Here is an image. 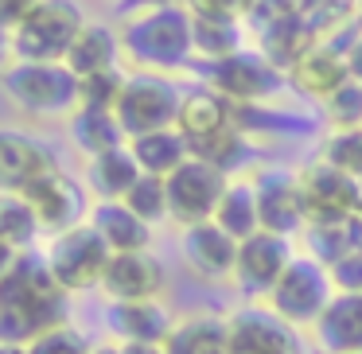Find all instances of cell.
Wrapping results in <instances>:
<instances>
[{"label":"cell","mask_w":362,"mask_h":354,"mask_svg":"<svg viewBox=\"0 0 362 354\" xmlns=\"http://www.w3.org/2000/svg\"><path fill=\"white\" fill-rule=\"evenodd\" d=\"M66 323V292L51 276L47 257L20 253L0 281V343L32 346L40 335Z\"/></svg>","instance_id":"1"},{"label":"cell","mask_w":362,"mask_h":354,"mask_svg":"<svg viewBox=\"0 0 362 354\" xmlns=\"http://www.w3.org/2000/svg\"><path fill=\"white\" fill-rule=\"evenodd\" d=\"M121 55L144 74H172L195 63V16L187 4H156L148 12L125 16Z\"/></svg>","instance_id":"2"},{"label":"cell","mask_w":362,"mask_h":354,"mask_svg":"<svg viewBox=\"0 0 362 354\" xmlns=\"http://www.w3.org/2000/svg\"><path fill=\"white\" fill-rule=\"evenodd\" d=\"M0 90L20 113L66 117L82 110V78L66 63H12L0 74Z\"/></svg>","instance_id":"3"},{"label":"cell","mask_w":362,"mask_h":354,"mask_svg":"<svg viewBox=\"0 0 362 354\" xmlns=\"http://www.w3.org/2000/svg\"><path fill=\"white\" fill-rule=\"evenodd\" d=\"M86 24L78 0H40L24 24L12 28V51L20 63H66Z\"/></svg>","instance_id":"4"},{"label":"cell","mask_w":362,"mask_h":354,"mask_svg":"<svg viewBox=\"0 0 362 354\" xmlns=\"http://www.w3.org/2000/svg\"><path fill=\"white\" fill-rule=\"evenodd\" d=\"M110 261H113V249L105 245V237L98 234L90 222H78V226L55 234V242H51V249H47L51 276L59 281V288H63L66 296H71V292L102 288Z\"/></svg>","instance_id":"5"},{"label":"cell","mask_w":362,"mask_h":354,"mask_svg":"<svg viewBox=\"0 0 362 354\" xmlns=\"http://www.w3.org/2000/svg\"><path fill=\"white\" fill-rule=\"evenodd\" d=\"M180 105L183 94L175 90V82L168 74H129L125 90L117 98V121L125 129V136H144V133H160V129H175L180 121Z\"/></svg>","instance_id":"6"},{"label":"cell","mask_w":362,"mask_h":354,"mask_svg":"<svg viewBox=\"0 0 362 354\" xmlns=\"http://www.w3.org/2000/svg\"><path fill=\"white\" fill-rule=\"evenodd\" d=\"M203 74L206 86L234 105H269L288 86V74L269 63L261 51H238L222 63H203Z\"/></svg>","instance_id":"7"},{"label":"cell","mask_w":362,"mask_h":354,"mask_svg":"<svg viewBox=\"0 0 362 354\" xmlns=\"http://www.w3.org/2000/svg\"><path fill=\"white\" fill-rule=\"evenodd\" d=\"M335 281L331 269L315 257H292V265L284 269V276L276 281V288L269 292V312H276L284 323H315L323 315V307L335 296Z\"/></svg>","instance_id":"8"},{"label":"cell","mask_w":362,"mask_h":354,"mask_svg":"<svg viewBox=\"0 0 362 354\" xmlns=\"http://www.w3.org/2000/svg\"><path fill=\"white\" fill-rule=\"evenodd\" d=\"M230 187V175L218 172L214 164L191 156L183 167H175L168 175V211L180 226H199V222H211L218 211L222 195Z\"/></svg>","instance_id":"9"},{"label":"cell","mask_w":362,"mask_h":354,"mask_svg":"<svg viewBox=\"0 0 362 354\" xmlns=\"http://www.w3.org/2000/svg\"><path fill=\"white\" fill-rule=\"evenodd\" d=\"M300 191H304V206H308V226L343 222L362 211V183L354 175L331 167L327 160L300 167Z\"/></svg>","instance_id":"10"},{"label":"cell","mask_w":362,"mask_h":354,"mask_svg":"<svg viewBox=\"0 0 362 354\" xmlns=\"http://www.w3.org/2000/svg\"><path fill=\"white\" fill-rule=\"evenodd\" d=\"M253 187H257L261 230L281 234V237H292L296 230H308V206H304V191H300V172L265 167V172L253 175Z\"/></svg>","instance_id":"11"},{"label":"cell","mask_w":362,"mask_h":354,"mask_svg":"<svg viewBox=\"0 0 362 354\" xmlns=\"http://www.w3.org/2000/svg\"><path fill=\"white\" fill-rule=\"evenodd\" d=\"M351 82V59H346L339 35H327V40H315L296 63L288 66V86L296 94L312 98V102H327L335 90H343Z\"/></svg>","instance_id":"12"},{"label":"cell","mask_w":362,"mask_h":354,"mask_svg":"<svg viewBox=\"0 0 362 354\" xmlns=\"http://www.w3.org/2000/svg\"><path fill=\"white\" fill-rule=\"evenodd\" d=\"M292 237L269 234V230H257L253 237H245L238 245V269L234 281L245 296H269L276 288V281L284 276V269L292 265Z\"/></svg>","instance_id":"13"},{"label":"cell","mask_w":362,"mask_h":354,"mask_svg":"<svg viewBox=\"0 0 362 354\" xmlns=\"http://www.w3.org/2000/svg\"><path fill=\"white\" fill-rule=\"evenodd\" d=\"M55 167L59 160L43 141L20 129H0V195H24L40 175Z\"/></svg>","instance_id":"14"},{"label":"cell","mask_w":362,"mask_h":354,"mask_svg":"<svg viewBox=\"0 0 362 354\" xmlns=\"http://www.w3.org/2000/svg\"><path fill=\"white\" fill-rule=\"evenodd\" d=\"M164 281H168V273L156 253H148V249L113 253L102 292L110 296V304H141V300H160Z\"/></svg>","instance_id":"15"},{"label":"cell","mask_w":362,"mask_h":354,"mask_svg":"<svg viewBox=\"0 0 362 354\" xmlns=\"http://www.w3.org/2000/svg\"><path fill=\"white\" fill-rule=\"evenodd\" d=\"M238 245L218 222H199V226H183L180 234V253L187 269L199 281H230L238 269Z\"/></svg>","instance_id":"16"},{"label":"cell","mask_w":362,"mask_h":354,"mask_svg":"<svg viewBox=\"0 0 362 354\" xmlns=\"http://www.w3.org/2000/svg\"><path fill=\"white\" fill-rule=\"evenodd\" d=\"M230 354H300L296 331L269 307H242L230 315Z\"/></svg>","instance_id":"17"},{"label":"cell","mask_w":362,"mask_h":354,"mask_svg":"<svg viewBox=\"0 0 362 354\" xmlns=\"http://www.w3.org/2000/svg\"><path fill=\"white\" fill-rule=\"evenodd\" d=\"M24 199L32 203L40 226H43V230H55V234L78 226L82 211H86V195H82V187L63 172V167L40 175V179H35L32 187L24 191Z\"/></svg>","instance_id":"18"},{"label":"cell","mask_w":362,"mask_h":354,"mask_svg":"<svg viewBox=\"0 0 362 354\" xmlns=\"http://www.w3.org/2000/svg\"><path fill=\"white\" fill-rule=\"evenodd\" d=\"M238 105L226 102V98L218 94V90L211 86H195L183 94V105H180V121H175V129H180L183 136H187V144L195 148V144L211 141V136L226 133V129H234Z\"/></svg>","instance_id":"19"},{"label":"cell","mask_w":362,"mask_h":354,"mask_svg":"<svg viewBox=\"0 0 362 354\" xmlns=\"http://www.w3.org/2000/svg\"><path fill=\"white\" fill-rule=\"evenodd\" d=\"M312 327L323 354H362V292H335Z\"/></svg>","instance_id":"20"},{"label":"cell","mask_w":362,"mask_h":354,"mask_svg":"<svg viewBox=\"0 0 362 354\" xmlns=\"http://www.w3.org/2000/svg\"><path fill=\"white\" fill-rule=\"evenodd\" d=\"M90 226L105 237L113 253H136L152 245V226L141 218L136 211H129L121 199H105V203H94L90 211Z\"/></svg>","instance_id":"21"},{"label":"cell","mask_w":362,"mask_h":354,"mask_svg":"<svg viewBox=\"0 0 362 354\" xmlns=\"http://www.w3.org/2000/svg\"><path fill=\"white\" fill-rule=\"evenodd\" d=\"M110 327L121 343H168L175 319L160 300H141V304H110Z\"/></svg>","instance_id":"22"},{"label":"cell","mask_w":362,"mask_h":354,"mask_svg":"<svg viewBox=\"0 0 362 354\" xmlns=\"http://www.w3.org/2000/svg\"><path fill=\"white\" fill-rule=\"evenodd\" d=\"M117 59H121V32H113L102 20H90L78 32V40H74L71 55H66V66L78 78H94V74L117 71Z\"/></svg>","instance_id":"23"},{"label":"cell","mask_w":362,"mask_h":354,"mask_svg":"<svg viewBox=\"0 0 362 354\" xmlns=\"http://www.w3.org/2000/svg\"><path fill=\"white\" fill-rule=\"evenodd\" d=\"M141 175L144 172H141V164H136V156H133L129 144L86 160V183H90V191L98 195V203H105V199H125Z\"/></svg>","instance_id":"24"},{"label":"cell","mask_w":362,"mask_h":354,"mask_svg":"<svg viewBox=\"0 0 362 354\" xmlns=\"http://www.w3.org/2000/svg\"><path fill=\"white\" fill-rule=\"evenodd\" d=\"M129 148H133L141 172L144 175H160V179H168L175 167H183L191 160V144H187V136H183L180 129H160V133L133 136Z\"/></svg>","instance_id":"25"},{"label":"cell","mask_w":362,"mask_h":354,"mask_svg":"<svg viewBox=\"0 0 362 354\" xmlns=\"http://www.w3.org/2000/svg\"><path fill=\"white\" fill-rule=\"evenodd\" d=\"M164 354H230V323L218 315H191L172 327Z\"/></svg>","instance_id":"26"},{"label":"cell","mask_w":362,"mask_h":354,"mask_svg":"<svg viewBox=\"0 0 362 354\" xmlns=\"http://www.w3.org/2000/svg\"><path fill=\"white\" fill-rule=\"evenodd\" d=\"M315 40H320V35L300 20V12H288L284 20H276V24H269L265 32H257V51L273 66H281V71L288 74V66L296 63Z\"/></svg>","instance_id":"27"},{"label":"cell","mask_w":362,"mask_h":354,"mask_svg":"<svg viewBox=\"0 0 362 354\" xmlns=\"http://www.w3.org/2000/svg\"><path fill=\"white\" fill-rule=\"evenodd\" d=\"M71 141L86 160H94L110 148L129 144V136H125V129H121V121L113 110H86V105H82L71 117Z\"/></svg>","instance_id":"28"},{"label":"cell","mask_w":362,"mask_h":354,"mask_svg":"<svg viewBox=\"0 0 362 354\" xmlns=\"http://www.w3.org/2000/svg\"><path fill=\"white\" fill-rule=\"evenodd\" d=\"M211 222H218L234 242H245V237L257 234L261 214H257V187H253V179H230V187Z\"/></svg>","instance_id":"29"},{"label":"cell","mask_w":362,"mask_h":354,"mask_svg":"<svg viewBox=\"0 0 362 354\" xmlns=\"http://www.w3.org/2000/svg\"><path fill=\"white\" fill-rule=\"evenodd\" d=\"M245 35L242 20H214V16H195V63H222L238 55Z\"/></svg>","instance_id":"30"},{"label":"cell","mask_w":362,"mask_h":354,"mask_svg":"<svg viewBox=\"0 0 362 354\" xmlns=\"http://www.w3.org/2000/svg\"><path fill=\"white\" fill-rule=\"evenodd\" d=\"M40 218L24 195H0V242L16 253H28L40 237Z\"/></svg>","instance_id":"31"},{"label":"cell","mask_w":362,"mask_h":354,"mask_svg":"<svg viewBox=\"0 0 362 354\" xmlns=\"http://www.w3.org/2000/svg\"><path fill=\"white\" fill-rule=\"evenodd\" d=\"M250 136L242 133V129H226V133H218V136H211V141H203V144H195L191 148V156H199V160H206V164H214L218 172H226L230 179H234V172L250 160Z\"/></svg>","instance_id":"32"},{"label":"cell","mask_w":362,"mask_h":354,"mask_svg":"<svg viewBox=\"0 0 362 354\" xmlns=\"http://www.w3.org/2000/svg\"><path fill=\"white\" fill-rule=\"evenodd\" d=\"M354 8H358V0H296L300 20H304L320 40H327V35L343 32L346 24H354V20H358Z\"/></svg>","instance_id":"33"},{"label":"cell","mask_w":362,"mask_h":354,"mask_svg":"<svg viewBox=\"0 0 362 354\" xmlns=\"http://www.w3.org/2000/svg\"><path fill=\"white\" fill-rule=\"evenodd\" d=\"M121 203H125L129 211L141 214L148 226L172 218V211H168V179H160V175H141V179L133 183V191H129Z\"/></svg>","instance_id":"34"},{"label":"cell","mask_w":362,"mask_h":354,"mask_svg":"<svg viewBox=\"0 0 362 354\" xmlns=\"http://www.w3.org/2000/svg\"><path fill=\"white\" fill-rule=\"evenodd\" d=\"M320 160H327L331 167H339V172L354 175L362 183V129H335V133H327Z\"/></svg>","instance_id":"35"},{"label":"cell","mask_w":362,"mask_h":354,"mask_svg":"<svg viewBox=\"0 0 362 354\" xmlns=\"http://www.w3.org/2000/svg\"><path fill=\"white\" fill-rule=\"evenodd\" d=\"M320 113L331 125V133H335V129H362V82L351 78L343 90H335V94L320 105Z\"/></svg>","instance_id":"36"},{"label":"cell","mask_w":362,"mask_h":354,"mask_svg":"<svg viewBox=\"0 0 362 354\" xmlns=\"http://www.w3.org/2000/svg\"><path fill=\"white\" fill-rule=\"evenodd\" d=\"M129 74L121 71H105V74H94V78H82V105L86 110H117V98L125 90Z\"/></svg>","instance_id":"37"},{"label":"cell","mask_w":362,"mask_h":354,"mask_svg":"<svg viewBox=\"0 0 362 354\" xmlns=\"http://www.w3.org/2000/svg\"><path fill=\"white\" fill-rule=\"evenodd\" d=\"M28 354H94V346L86 343L82 331H74L71 323H66V327H55V331H47V335H40L28 346Z\"/></svg>","instance_id":"38"},{"label":"cell","mask_w":362,"mask_h":354,"mask_svg":"<svg viewBox=\"0 0 362 354\" xmlns=\"http://www.w3.org/2000/svg\"><path fill=\"white\" fill-rule=\"evenodd\" d=\"M191 16H214V20H245L250 0H187Z\"/></svg>","instance_id":"39"},{"label":"cell","mask_w":362,"mask_h":354,"mask_svg":"<svg viewBox=\"0 0 362 354\" xmlns=\"http://www.w3.org/2000/svg\"><path fill=\"white\" fill-rule=\"evenodd\" d=\"M331 281H335L339 292H362V253H351V257L335 261L331 265Z\"/></svg>","instance_id":"40"},{"label":"cell","mask_w":362,"mask_h":354,"mask_svg":"<svg viewBox=\"0 0 362 354\" xmlns=\"http://www.w3.org/2000/svg\"><path fill=\"white\" fill-rule=\"evenodd\" d=\"M343 32H346L343 51H346V59H351V78L362 82V16L354 20V24H346Z\"/></svg>","instance_id":"41"},{"label":"cell","mask_w":362,"mask_h":354,"mask_svg":"<svg viewBox=\"0 0 362 354\" xmlns=\"http://www.w3.org/2000/svg\"><path fill=\"white\" fill-rule=\"evenodd\" d=\"M40 0H0V28H16V24H24L28 20V12L35 8Z\"/></svg>","instance_id":"42"},{"label":"cell","mask_w":362,"mask_h":354,"mask_svg":"<svg viewBox=\"0 0 362 354\" xmlns=\"http://www.w3.org/2000/svg\"><path fill=\"white\" fill-rule=\"evenodd\" d=\"M12 63H16V51H12V32H8V28H0V74L8 71Z\"/></svg>","instance_id":"43"},{"label":"cell","mask_w":362,"mask_h":354,"mask_svg":"<svg viewBox=\"0 0 362 354\" xmlns=\"http://www.w3.org/2000/svg\"><path fill=\"white\" fill-rule=\"evenodd\" d=\"M121 354H164V343H121Z\"/></svg>","instance_id":"44"},{"label":"cell","mask_w":362,"mask_h":354,"mask_svg":"<svg viewBox=\"0 0 362 354\" xmlns=\"http://www.w3.org/2000/svg\"><path fill=\"white\" fill-rule=\"evenodd\" d=\"M16 257H20V253L12 249V245H4V242H0V281L8 276V269L16 265Z\"/></svg>","instance_id":"45"},{"label":"cell","mask_w":362,"mask_h":354,"mask_svg":"<svg viewBox=\"0 0 362 354\" xmlns=\"http://www.w3.org/2000/svg\"><path fill=\"white\" fill-rule=\"evenodd\" d=\"M0 354H28V346H16V343H0Z\"/></svg>","instance_id":"46"},{"label":"cell","mask_w":362,"mask_h":354,"mask_svg":"<svg viewBox=\"0 0 362 354\" xmlns=\"http://www.w3.org/2000/svg\"><path fill=\"white\" fill-rule=\"evenodd\" d=\"M94 354H121V346H94Z\"/></svg>","instance_id":"47"},{"label":"cell","mask_w":362,"mask_h":354,"mask_svg":"<svg viewBox=\"0 0 362 354\" xmlns=\"http://www.w3.org/2000/svg\"><path fill=\"white\" fill-rule=\"evenodd\" d=\"M172 4H187V0H172Z\"/></svg>","instance_id":"48"}]
</instances>
